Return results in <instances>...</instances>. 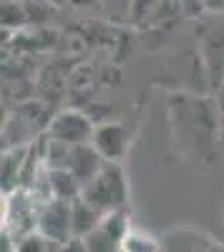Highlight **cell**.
<instances>
[{
  "label": "cell",
  "instance_id": "6da1fadb",
  "mask_svg": "<svg viewBox=\"0 0 224 252\" xmlns=\"http://www.w3.org/2000/svg\"><path fill=\"white\" fill-rule=\"evenodd\" d=\"M167 119L171 141L184 159L209 164L219 149L222 109L209 96L179 91L167 98Z\"/></svg>",
  "mask_w": 224,
  "mask_h": 252
},
{
  "label": "cell",
  "instance_id": "7a4b0ae2",
  "mask_svg": "<svg viewBox=\"0 0 224 252\" xmlns=\"http://www.w3.org/2000/svg\"><path fill=\"white\" fill-rule=\"evenodd\" d=\"M199 61L204 66L209 89L219 91L224 86V15L204 13L196 20Z\"/></svg>",
  "mask_w": 224,
  "mask_h": 252
},
{
  "label": "cell",
  "instance_id": "3957f363",
  "mask_svg": "<svg viewBox=\"0 0 224 252\" xmlns=\"http://www.w3.org/2000/svg\"><path fill=\"white\" fill-rule=\"evenodd\" d=\"M81 197L91 202L101 215L126 209L129 207V177L124 172V166L116 161H106L104 169L98 172V177L84 187Z\"/></svg>",
  "mask_w": 224,
  "mask_h": 252
},
{
  "label": "cell",
  "instance_id": "277c9868",
  "mask_svg": "<svg viewBox=\"0 0 224 252\" xmlns=\"http://www.w3.org/2000/svg\"><path fill=\"white\" fill-rule=\"evenodd\" d=\"M96 131V124L88 114L78 109H66L51 119L48 124V139L60 141L66 146H78V144H91Z\"/></svg>",
  "mask_w": 224,
  "mask_h": 252
},
{
  "label": "cell",
  "instance_id": "5b68a950",
  "mask_svg": "<svg viewBox=\"0 0 224 252\" xmlns=\"http://www.w3.org/2000/svg\"><path fill=\"white\" fill-rule=\"evenodd\" d=\"M91 144L106 161L121 164L131 149V131L118 121H104V124H96Z\"/></svg>",
  "mask_w": 224,
  "mask_h": 252
},
{
  "label": "cell",
  "instance_id": "8992f818",
  "mask_svg": "<svg viewBox=\"0 0 224 252\" xmlns=\"http://www.w3.org/2000/svg\"><path fill=\"white\" fill-rule=\"evenodd\" d=\"M35 229L43 237L53 242H68L73 237V227H71V202L63 199H48L38 212Z\"/></svg>",
  "mask_w": 224,
  "mask_h": 252
},
{
  "label": "cell",
  "instance_id": "52a82bcc",
  "mask_svg": "<svg viewBox=\"0 0 224 252\" xmlns=\"http://www.w3.org/2000/svg\"><path fill=\"white\" fill-rule=\"evenodd\" d=\"M106 159L96 152L93 144H78V146H71L68 149V159H66V169L81 182V187L91 184L98 172L104 169Z\"/></svg>",
  "mask_w": 224,
  "mask_h": 252
},
{
  "label": "cell",
  "instance_id": "ba28073f",
  "mask_svg": "<svg viewBox=\"0 0 224 252\" xmlns=\"http://www.w3.org/2000/svg\"><path fill=\"white\" fill-rule=\"evenodd\" d=\"M48 192H51V199L73 202L84 194V187L66 166H48Z\"/></svg>",
  "mask_w": 224,
  "mask_h": 252
},
{
  "label": "cell",
  "instance_id": "9c48e42d",
  "mask_svg": "<svg viewBox=\"0 0 224 252\" xmlns=\"http://www.w3.org/2000/svg\"><path fill=\"white\" fill-rule=\"evenodd\" d=\"M101 220H104V215H101L91 202H86L84 197H78V199L71 202V227H73V237H86L88 232H93V229L101 224Z\"/></svg>",
  "mask_w": 224,
  "mask_h": 252
},
{
  "label": "cell",
  "instance_id": "30bf717a",
  "mask_svg": "<svg viewBox=\"0 0 224 252\" xmlns=\"http://www.w3.org/2000/svg\"><path fill=\"white\" fill-rule=\"evenodd\" d=\"M121 252H161V240L146 229L131 224L121 240Z\"/></svg>",
  "mask_w": 224,
  "mask_h": 252
},
{
  "label": "cell",
  "instance_id": "8fae6325",
  "mask_svg": "<svg viewBox=\"0 0 224 252\" xmlns=\"http://www.w3.org/2000/svg\"><path fill=\"white\" fill-rule=\"evenodd\" d=\"M204 235L194 232V229H174L164 240H161V252H196Z\"/></svg>",
  "mask_w": 224,
  "mask_h": 252
},
{
  "label": "cell",
  "instance_id": "7c38bea8",
  "mask_svg": "<svg viewBox=\"0 0 224 252\" xmlns=\"http://www.w3.org/2000/svg\"><path fill=\"white\" fill-rule=\"evenodd\" d=\"M0 20H3L5 31H20L28 26V8L23 5V0H3L0 5Z\"/></svg>",
  "mask_w": 224,
  "mask_h": 252
},
{
  "label": "cell",
  "instance_id": "4fadbf2b",
  "mask_svg": "<svg viewBox=\"0 0 224 252\" xmlns=\"http://www.w3.org/2000/svg\"><path fill=\"white\" fill-rule=\"evenodd\" d=\"M84 240H86L88 252H121V240L116 235H111L104 224H98Z\"/></svg>",
  "mask_w": 224,
  "mask_h": 252
},
{
  "label": "cell",
  "instance_id": "5bb4252c",
  "mask_svg": "<svg viewBox=\"0 0 224 252\" xmlns=\"http://www.w3.org/2000/svg\"><path fill=\"white\" fill-rule=\"evenodd\" d=\"M23 154V149H10V152H5L3 154V189L5 192H10L13 189V184H15V172L20 169V164L23 161H18V157Z\"/></svg>",
  "mask_w": 224,
  "mask_h": 252
},
{
  "label": "cell",
  "instance_id": "9a60e30c",
  "mask_svg": "<svg viewBox=\"0 0 224 252\" xmlns=\"http://www.w3.org/2000/svg\"><path fill=\"white\" fill-rule=\"evenodd\" d=\"M48 242H51L48 237H43L38 229H33V232H26L20 237V242H15L13 252H48Z\"/></svg>",
  "mask_w": 224,
  "mask_h": 252
},
{
  "label": "cell",
  "instance_id": "2e32d148",
  "mask_svg": "<svg viewBox=\"0 0 224 252\" xmlns=\"http://www.w3.org/2000/svg\"><path fill=\"white\" fill-rule=\"evenodd\" d=\"M104 13L111 20H129L131 18V8H134V0H98Z\"/></svg>",
  "mask_w": 224,
  "mask_h": 252
},
{
  "label": "cell",
  "instance_id": "e0dca14e",
  "mask_svg": "<svg viewBox=\"0 0 224 252\" xmlns=\"http://www.w3.org/2000/svg\"><path fill=\"white\" fill-rule=\"evenodd\" d=\"M179 5L184 8V13H189L192 18H201V15H204V5H201V0H179Z\"/></svg>",
  "mask_w": 224,
  "mask_h": 252
},
{
  "label": "cell",
  "instance_id": "ac0fdd59",
  "mask_svg": "<svg viewBox=\"0 0 224 252\" xmlns=\"http://www.w3.org/2000/svg\"><path fill=\"white\" fill-rule=\"evenodd\" d=\"M60 252H88V247L84 237H71L68 242L60 245Z\"/></svg>",
  "mask_w": 224,
  "mask_h": 252
},
{
  "label": "cell",
  "instance_id": "d6986e66",
  "mask_svg": "<svg viewBox=\"0 0 224 252\" xmlns=\"http://www.w3.org/2000/svg\"><path fill=\"white\" fill-rule=\"evenodd\" d=\"M204 13H214V15H224V0H201Z\"/></svg>",
  "mask_w": 224,
  "mask_h": 252
},
{
  "label": "cell",
  "instance_id": "ffe728a7",
  "mask_svg": "<svg viewBox=\"0 0 224 252\" xmlns=\"http://www.w3.org/2000/svg\"><path fill=\"white\" fill-rule=\"evenodd\" d=\"M196 252H224V247H219L214 240L204 237V240H201V245H199V250H196Z\"/></svg>",
  "mask_w": 224,
  "mask_h": 252
},
{
  "label": "cell",
  "instance_id": "44dd1931",
  "mask_svg": "<svg viewBox=\"0 0 224 252\" xmlns=\"http://www.w3.org/2000/svg\"><path fill=\"white\" fill-rule=\"evenodd\" d=\"M219 144H222V149H224V114H222V126H219Z\"/></svg>",
  "mask_w": 224,
  "mask_h": 252
}]
</instances>
